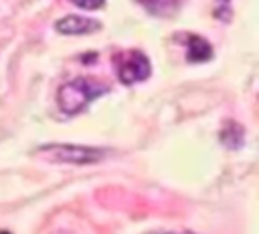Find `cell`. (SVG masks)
<instances>
[{"label":"cell","mask_w":259,"mask_h":234,"mask_svg":"<svg viewBox=\"0 0 259 234\" xmlns=\"http://www.w3.org/2000/svg\"><path fill=\"white\" fill-rule=\"evenodd\" d=\"M109 91V85L91 79V77H77L69 83H65L57 91L59 107L65 115H77L81 113L93 99L105 95Z\"/></svg>","instance_id":"cell-1"},{"label":"cell","mask_w":259,"mask_h":234,"mask_svg":"<svg viewBox=\"0 0 259 234\" xmlns=\"http://www.w3.org/2000/svg\"><path fill=\"white\" fill-rule=\"evenodd\" d=\"M40 153H47L53 161H65L73 165H87L101 161L107 153L103 147H89V145H75V143H49L38 147Z\"/></svg>","instance_id":"cell-2"},{"label":"cell","mask_w":259,"mask_h":234,"mask_svg":"<svg viewBox=\"0 0 259 234\" xmlns=\"http://www.w3.org/2000/svg\"><path fill=\"white\" fill-rule=\"evenodd\" d=\"M152 73L150 58L142 50H127L117 56V77L123 85L146 81Z\"/></svg>","instance_id":"cell-3"},{"label":"cell","mask_w":259,"mask_h":234,"mask_svg":"<svg viewBox=\"0 0 259 234\" xmlns=\"http://www.w3.org/2000/svg\"><path fill=\"white\" fill-rule=\"evenodd\" d=\"M55 28L61 34H89V32H93V30L99 28V22L93 20V18L71 14V16H65V18L57 20L55 22Z\"/></svg>","instance_id":"cell-4"},{"label":"cell","mask_w":259,"mask_h":234,"mask_svg":"<svg viewBox=\"0 0 259 234\" xmlns=\"http://www.w3.org/2000/svg\"><path fill=\"white\" fill-rule=\"evenodd\" d=\"M212 56L210 42L200 34H188L186 38V61L188 63H204Z\"/></svg>","instance_id":"cell-5"},{"label":"cell","mask_w":259,"mask_h":234,"mask_svg":"<svg viewBox=\"0 0 259 234\" xmlns=\"http://www.w3.org/2000/svg\"><path fill=\"white\" fill-rule=\"evenodd\" d=\"M243 139H245L243 127L237 125V123H233V121H231V123L223 129V133H221V141H223L227 147H231V149H239L241 143H243Z\"/></svg>","instance_id":"cell-6"},{"label":"cell","mask_w":259,"mask_h":234,"mask_svg":"<svg viewBox=\"0 0 259 234\" xmlns=\"http://www.w3.org/2000/svg\"><path fill=\"white\" fill-rule=\"evenodd\" d=\"M140 2H142L150 12L166 16V14H170L172 10H176L182 0H140Z\"/></svg>","instance_id":"cell-7"},{"label":"cell","mask_w":259,"mask_h":234,"mask_svg":"<svg viewBox=\"0 0 259 234\" xmlns=\"http://www.w3.org/2000/svg\"><path fill=\"white\" fill-rule=\"evenodd\" d=\"M71 2L83 10H97L105 4V0H71Z\"/></svg>","instance_id":"cell-8"},{"label":"cell","mask_w":259,"mask_h":234,"mask_svg":"<svg viewBox=\"0 0 259 234\" xmlns=\"http://www.w3.org/2000/svg\"><path fill=\"white\" fill-rule=\"evenodd\" d=\"M150 234H194L190 230H164V232H150Z\"/></svg>","instance_id":"cell-9"},{"label":"cell","mask_w":259,"mask_h":234,"mask_svg":"<svg viewBox=\"0 0 259 234\" xmlns=\"http://www.w3.org/2000/svg\"><path fill=\"white\" fill-rule=\"evenodd\" d=\"M229 4V0H219V6H227Z\"/></svg>","instance_id":"cell-10"},{"label":"cell","mask_w":259,"mask_h":234,"mask_svg":"<svg viewBox=\"0 0 259 234\" xmlns=\"http://www.w3.org/2000/svg\"><path fill=\"white\" fill-rule=\"evenodd\" d=\"M0 234H10V232H6V230H0Z\"/></svg>","instance_id":"cell-11"}]
</instances>
